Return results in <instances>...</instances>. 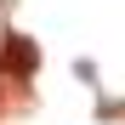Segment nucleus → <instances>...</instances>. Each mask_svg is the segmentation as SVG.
<instances>
[{
  "mask_svg": "<svg viewBox=\"0 0 125 125\" xmlns=\"http://www.w3.org/2000/svg\"><path fill=\"white\" fill-rule=\"evenodd\" d=\"M0 68L17 74V80L34 74V68H40V46H34V40H23V34H6V46H0Z\"/></svg>",
  "mask_w": 125,
  "mask_h": 125,
  "instance_id": "nucleus-1",
  "label": "nucleus"
}]
</instances>
